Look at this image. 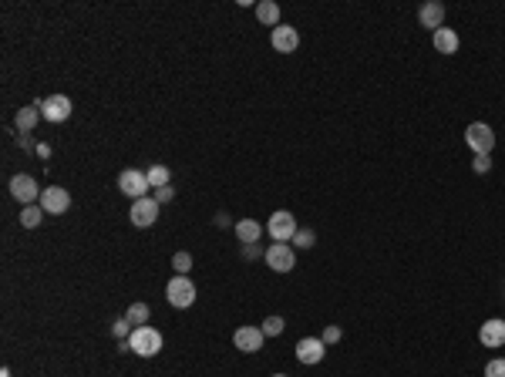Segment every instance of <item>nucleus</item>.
<instances>
[{"instance_id":"obj_1","label":"nucleus","mask_w":505,"mask_h":377,"mask_svg":"<svg viewBox=\"0 0 505 377\" xmlns=\"http://www.w3.org/2000/svg\"><path fill=\"white\" fill-rule=\"evenodd\" d=\"M128 347H132V354L138 357H156L158 350H162V334H158L156 327H135L132 330V337H128Z\"/></svg>"},{"instance_id":"obj_2","label":"nucleus","mask_w":505,"mask_h":377,"mask_svg":"<svg viewBox=\"0 0 505 377\" xmlns=\"http://www.w3.org/2000/svg\"><path fill=\"white\" fill-rule=\"evenodd\" d=\"M165 297H169V303H172L175 310H189L195 303V283L189 276L175 273L172 280H169V286H165Z\"/></svg>"},{"instance_id":"obj_3","label":"nucleus","mask_w":505,"mask_h":377,"mask_svg":"<svg viewBox=\"0 0 505 377\" xmlns=\"http://www.w3.org/2000/svg\"><path fill=\"white\" fill-rule=\"evenodd\" d=\"M296 216H293L290 209H276L270 216V223H266V232H270L276 243H293V236H296Z\"/></svg>"},{"instance_id":"obj_4","label":"nucleus","mask_w":505,"mask_h":377,"mask_svg":"<svg viewBox=\"0 0 505 377\" xmlns=\"http://www.w3.org/2000/svg\"><path fill=\"white\" fill-rule=\"evenodd\" d=\"M465 142L475 155H492V149H495V132H492V125H485V121H472L465 128Z\"/></svg>"},{"instance_id":"obj_5","label":"nucleus","mask_w":505,"mask_h":377,"mask_svg":"<svg viewBox=\"0 0 505 377\" xmlns=\"http://www.w3.org/2000/svg\"><path fill=\"white\" fill-rule=\"evenodd\" d=\"M118 188H121V195H128L135 202V199H145L152 186H149V175L142 169H125L118 175Z\"/></svg>"},{"instance_id":"obj_6","label":"nucleus","mask_w":505,"mask_h":377,"mask_svg":"<svg viewBox=\"0 0 505 377\" xmlns=\"http://www.w3.org/2000/svg\"><path fill=\"white\" fill-rule=\"evenodd\" d=\"M266 266H270L273 273H290L293 266H296V249L293 243H273L266 246Z\"/></svg>"},{"instance_id":"obj_7","label":"nucleus","mask_w":505,"mask_h":377,"mask_svg":"<svg viewBox=\"0 0 505 377\" xmlns=\"http://www.w3.org/2000/svg\"><path fill=\"white\" fill-rule=\"evenodd\" d=\"M40 192H44V188L38 186L34 175H14V179H10V195H14L17 202H24V206H38Z\"/></svg>"},{"instance_id":"obj_8","label":"nucleus","mask_w":505,"mask_h":377,"mask_svg":"<svg viewBox=\"0 0 505 377\" xmlns=\"http://www.w3.org/2000/svg\"><path fill=\"white\" fill-rule=\"evenodd\" d=\"M71 98L68 94H51V98H44L40 101V114L51 121V125H61V121H68L71 118Z\"/></svg>"},{"instance_id":"obj_9","label":"nucleus","mask_w":505,"mask_h":377,"mask_svg":"<svg viewBox=\"0 0 505 377\" xmlns=\"http://www.w3.org/2000/svg\"><path fill=\"white\" fill-rule=\"evenodd\" d=\"M40 209L47 212V216H61V212H68L71 209V192L61 186H47L40 192Z\"/></svg>"},{"instance_id":"obj_10","label":"nucleus","mask_w":505,"mask_h":377,"mask_svg":"<svg viewBox=\"0 0 505 377\" xmlns=\"http://www.w3.org/2000/svg\"><path fill=\"white\" fill-rule=\"evenodd\" d=\"M132 226H138V229H149V226H156V219H158V202H156V195H145V199H135L132 202Z\"/></svg>"},{"instance_id":"obj_11","label":"nucleus","mask_w":505,"mask_h":377,"mask_svg":"<svg viewBox=\"0 0 505 377\" xmlns=\"http://www.w3.org/2000/svg\"><path fill=\"white\" fill-rule=\"evenodd\" d=\"M263 340H266L263 327H239V330L233 334L236 350H243V354H256V350H263Z\"/></svg>"},{"instance_id":"obj_12","label":"nucleus","mask_w":505,"mask_h":377,"mask_svg":"<svg viewBox=\"0 0 505 377\" xmlns=\"http://www.w3.org/2000/svg\"><path fill=\"white\" fill-rule=\"evenodd\" d=\"M324 354H327V343H324L320 337H303L300 343H296V360H300V364H307V367L320 364V360H324Z\"/></svg>"},{"instance_id":"obj_13","label":"nucleus","mask_w":505,"mask_h":377,"mask_svg":"<svg viewBox=\"0 0 505 377\" xmlns=\"http://www.w3.org/2000/svg\"><path fill=\"white\" fill-rule=\"evenodd\" d=\"M270 44L280 54H293V51L300 47V34H296V27H290V24H280V27H273Z\"/></svg>"},{"instance_id":"obj_14","label":"nucleus","mask_w":505,"mask_h":377,"mask_svg":"<svg viewBox=\"0 0 505 377\" xmlns=\"http://www.w3.org/2000/svg\"><path fill=\"white\" fill-rule=\"evenodd\" d=\"M418 20H421V27H428L431 34H435V31H442V27H445V3L428 0L425 7L418 10Z\"/></svg>"},{"instance_id":"obj_15","label":"nucleus","mask_w":505,"mask_h":377,"mask_svg":"<svg viewBox=\"0 0 505 377\" xmlns=\"http://www.w3.org/2000/svg\"><path fill=\"white\" fill-rule=\"evenodd\" d=\"M478 340H482V347H505V320L499 317H492V320L482 323V330H478Z\"/></svg>"},{"instance_id":"obj_16","label":"nucleus","mask_w":505,"mask_h":377,"mask_svg":"<svg viewBox=\"0 0 505 377\" xmlns=\"http://www.w3.org/2000/svg\"><path fill=\"white\" fill-rule=\"evenodd\" d=\"M40 118V101H34V105H27V108H20L17 112V118H14V125H17V132L20 135H31L34 132V125H38Z\"/></svg>"},{"instance_id":"obj_17","label":"nucleus","mask_w":505,"mask_h":377,"mask_svg":"<svg viewBox=\"0 0 505 377\" xmlns=\"http://www.w3.org/2000/svg\"><path fill=\"white\" fill-rule=\"evenodd\" d=\"M435 51H438V54H455V51H458V44H462V40H458V34H455V31H451V27H442V31H435Z\"/></svg>"},{"instance_id":"obj_18","label":"nucleus","mask_w":505,"mask_h":377,"mask_svg":"<svg viewBox=\"0 0 505 377\" xmlns=\"http://www.w3.org/2000/svg\"><path fill=\"white\" fill-rule=\"evenodd\" d=\"M259 236H263V226L256 219H239L236 223V239L239 243H259Z\"/></svg>"},{"instance_id":"obj_19","label":"nucleus","mask_w":505,"mask_h":377,"mask_svg":"<svg viewBox=\"0 0 505 377\" xmlns=\"http://www.w3.org/2000/svg\"><path fill=\"white\" fill-rule=\"evenodd\" d=\"M256 17H259V24L280 27V3H276V0H259V3H256Z\"/></svg>"},{"instance_id":"obj_20","label":"nucleus","mask_w":505,"mask_h":377,"mask_svg":"<svg viewBox=\"0 0 505 377\" xmlns=\"http://www.w3.org/2000/svg\"><path fill=\"white\" fill-rule=\"evenodd\" d=\"M44 216H47V212L40 209V202H38V206H24V209H20V226H24V229H38L40 223H44Z\"/></svg>"},{"instance_id":"obj_21","label":"nucleus","mask_w":505,"mask_h":377,"mask_svg":"<svg viewBox=\"0 0 505 377\" xmlns=\"http://www.w3.org/2000/svg\"><path fill=\"white\" fill-rule=\"evenodd\" d=\"M125 317H128V323H132V327H145V323H149V317H152V310H149V303H132V306L125 310Z\"/></svg>"},{"instance_id":"obj_22","label":"nucleus","mask_w":505,"mask_h":377,"mask_svg":"<svg viewBox=\"0 0 505 377\" xmlns=\"http://www.w3.org/2000/svg\"><path fill=\"white\" fill-rule=\"evenodd\" d=\"M149 175V186L152 188H162V186H169V179H172V169L169 165H152V169L145 172Z\"/></svg>"},{"instance_id":"obj_23","label":"nucleus","mask_w":505,"mask_h":377,"mask_svg":"<svg viewBox=\"0 0 505 377\" xmlns=\"http://www.w3.org/2000/svg\"><path fill=\"white\" fill-rule=\"evenodd\" d=\"M313 243H317V232H313L310 226L296 229V236H293V249H313Z\"/></svg>"},{"instance_id":"obj_24","label":"nucleus","mask_w":505,"mask_h":377,"mask_svg":"<svg viewBox=\"0 0 505 377\" xmlns=\"http://www.w3.org/2000/svg\"><path fill=\"white\" fill-rule=\"evenodd\" d=\"M172 269L179 273V276H189V269H193V253H186V249H182V253H175V256H172Z\"/></svg>"},{"instance_id":"obj_25","label":"nucleus","mask_w":505,"mask_h":377,"mask_svg":"<svg viewBox=\"0 0 505 377\" xmlns=\"http://www.w3.org/2000/svg\"><path fill=\"white\" fill-rule=\"evenodd\" d=\"M283 327H287V320L273 313V317H266V320H263V334H266V337H280V334H283Z\"/></svg>"},{"instance_id":"obj_26","label":"nucleus","mask_w":505,"mask_h":377,"mask_svg":"<svg viewBox=\"0 0 505 377\" xmlns=\"http://www.w3.org/2000/svg\"><path fill=\"white\" fill-rule=\"evenodd\" d=\"M132 330H135V327L128 323V317H118V320L112 323V334H115L118 340H128V337H132Z\"/></svg>"},{"instance_id":"obj_27","label":"nucleus","mask_w":505,"mask_h":377,"mask_svg":"<svg viewBox=\"0 0 505 377\" xmlns=\"http://www.w3.org/2000/svg\"><path fill=\"white\" fill-rule=\"evenodd\" d=\"M472 172H475V175L492 172V155H475V158H472Z\"/></svg>"},{"instance_id":"obj_28","label":"nucleus","mask_w":505,"mask_h":377,"mask_svg":"<svg viewBox=\"0 0 505 377\" xmlns=\"http://www.w3.org/2000/svg\"><path fill=\"white\" fill-rule=\"evenodd\" d=\"M485 377H505V357H495L485 364Z\"/></svg>"},{"instance_id":"obj_29","label":"nucleus","mask_w":505,"mask_h":377,"mask_svg":"<svg viewBox=\"0 0 505 377\" xmlns=\"http://www.w3.org/2000/svg\"><path fill=\"white\" fill-rule=\"evenodd\" d=\"M259 256H266L259 243H243V260H259Z\"/></svg>"},{"instance_id":"obj_30","label":"nucleus","mask_w":505,"mask_h":377,"mask_svg":"<svg viewBox=\"0 0 505 377\" xmlns=\"http://www.w3.org/2000/svg\"><path fill=\"white\" fill-rule=\"evenodd\" d=\"M340 337H344V330H340V327H333V323H331V327H324V337H320V340H324V343H337Z\"/></svg>"},{"instance_id":"obj_31","label":"nucleus","mask_w":505,"mask_h":377,"mask_svg":"<svg viewBox=\"0 0 505 377\" xmlns=\"http://www.w3.org/2000/svg\"><path fill=\"white\" fill-rule=\"evenodd\" d=\"M175 199V188L172 186H162V188H156V202L162 206V202H172Z\"/></svg>"},{"instance_id":"obj_32","label":"nucleus","mask_w":505,"mask_h":377,"mask_svg":"<svg viewBox=\"0 0 505 377\" xmlns=\"http://www.w3.org/2000/svg\"><path fill=\"white\" fill-rule=\"evenodd\" d=\"M17 145H20L24 151H31V149L38 151V145H34V138H31V135H17Z\"/></svg>"},{"instance_id":"obj_33","label":"nucleus","mask_w":505,"mask_h":377,"mask_svg":"<svg viewBox=\"0 0 505 377\" xmlns=\"http://www.w3.org/2000/svg\"><path fill=\"white\" fill-rule=\"evenodd\" d=\"M216 226H233V219H229V212H216Z\"/></svg>"},{"instance_id":"obj_34","label":"nucleus","mask_w":505,"mask_h":377,"mask_svg":"<svg viewBox=\"0 0 505 377\" xmlns=\"http://www.w3.org/2000/svg\"><path fill=\"white\" fill-rule=\"evenodd\" d=\"M38 155H40V158H51V145H44V142H40V145H38Z\"/></svg>"},{"instance_id":"obj_35","label":"nucleus","mask_w":505,"mask_h":377,"mask_svg":"<svg viewBox=\"0 0 505 377\" xmlns=\"http://www.w3.org/2000/svg\"><path fill=\"white\" fill-rule=\"evenodd\" d=\"M0 377H10V367H0Z\"/></svg>"},{"instance_id":"obj_36","label":"nucleus","mask_w":505,"mask_h":377,"mask_svg":"<svg viewBox=\"0 0 505 377\" xmlns=\"http://www.w3.org/2000/svg\"><path fill=\"white\" fill-rule=\"evenodd\" d=\"M273 377H287V374H273Z\"/></svg>"}]
</instances>
